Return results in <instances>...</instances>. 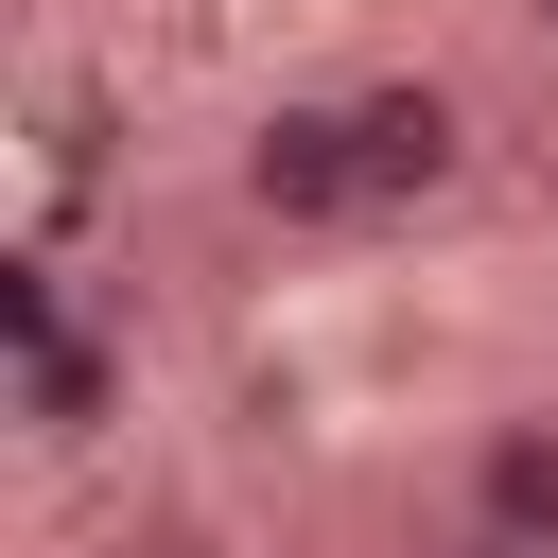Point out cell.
Returning a JSON list of instances; mask_svg holds the SVG:
<instances>
[{
    "instance_id": "cell-1",
    "label": "cell",
    "mask_w": 558,
    "mask_h": 558,
    "mask_svg": "<svg viewBox=\"0 0 558 558\" xmlns=\"http://www.w3.org/2000/svg\"><path fill=\"white\" fill-rule=\"evenodd\" d=\"M0 418H17V453H35V471L122 453V418H140V331H122V314H87L52 262H17V296H0Z\"/></svg>"
},
{
    "instance_id": "cell-2",
    "label": "cell",
    "mask_w": 558,
    "mask_h": 558,
    "mask_svg": "<svg viewBox=\"0 0 558 558\" xmlns=\"http://www.w3.org/2000/svg\"><path fill=\"white\" fill-rule=\"evenodd\" d=\"M227 192H244V227H296V244L384 227V209H366V140H349V87L262 105V122H244V157H227Z\"/></svg>"
},
{
    "instance_id": "cell-3",
    "label": "cell",
    "mask_w": 558,
    "mask_h": 558,
    "mask_svg": "<svg viewBox=\"0 0 558 558\" xmlns=\"http://www.w3.org/2000/svg\"><path fill=\"white\" fill-rule=\"evenodd\" d=\"M349 140H366V209H384V227L471 192V105H453L436 70H366V87H349Z\"/></svg>"
},
{
    "instance_id": "cell-4",
    "label": "cell",
    "mask_w": 558,
    "mask_h": 558,
    "mask_svg": "<svg viewBox=\"0 0 558 558\" xmlns=\"http://www.w3.org/2000/svg\"><path fill=\"white\" fill-rule=\"evenodd\" d=\"M453 506L506 523V541H558V401H488L453 436Z\"/></svg>"
},
{
    "instance_id": "cell-5",
    "label": "cell",
    "mask_w": 558,
    "mask_h": 558,
    "mask_svg": "<svg viewBox=\"0 0 558 558\" xmlns=\"http://www.w3.org/2000/svg\"><path fill=\"white\" fill-rule=\"evenodd\" d=\"M418 558H558V541H506V523H471V506H453V523H436Z\"/></svg>"
},
{
    "instance_id": "cell-6",
    "label": "cell",
    "mask_w": 558,
    "mask_h": 558,
    "mask_svg": "<svg viewBox=\"0 0 558 558\" xmlns=\"http://www.w3.org/2000/svg\"><path fill=\"white\" fill-rule=\"evenodd\" d=\"M523 17H541V35H558V0H523Z\"/></svg>"
}]
</instances>
